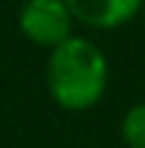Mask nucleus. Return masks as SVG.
Here are the masks:
<instances>
[{
  "label": "nucleus",
  "instance_id": "39448f33",
  "mask_svg": "<svg viewBox=\"0 0 145 148\" xmlns=\"http://www.w3.org/2000/svg\"><path fill=\"white\" fill-rule=\"evenodd\" d=\"M142 21H145V6H142Z\"/></svg>",
  "mask_w": 145,
  "mask_h": 148
},
{
  "label": "nucleus",
  "instance_id": "7ed1b4c3",
  "mask_svg": "<svg viewBox=\"0 0 145 148\" xmlns=\"http://www.w3.org/2000/svg\"><path fill=\"white\" fill-rule=\"evenodd\" d=\"M70 6L76 24L91 30H115L121 24L142 15L145 0H64Z\"/></svg>",
  "mask_w": 145,
  "mask_h": 148
},
{
  "label": "nucleus",
  "instance_id": "f03ea898",
  "mask_svg": "<svg viewBox=\"0 0 145 148\" xmlns=\"http://www.w3.org/2000/svg\"><path fill=\"white\" fill-rule=\"evenodd\" d=\"M72 27H76V18L64 0H24L18 9L21 36L45 51H51L64 39H70L76 33Z\"/></svg>",
  "mask_w": 145,
  "mask_h": 148
},
{
  "label": "nucleus",
  "instance_id": "f257e3e1",
  "mask_svg": "<svg viewBox=\"0 0 145 148\" xmlns=\"http://www.w3.org/2000/svg\"><path fill=\"white\" fill-rule=\"evenodd\" d=\"M45 88L64 112L94 109L109 88V60L103 49L79 33L55 45L45 60Z\"/></svg>",
  "mask_w": 145,
  "mask_h": 148
},
{
  "label": "nucleus",
  "instance_id": "20e7f679",
  "mask_svg": "<svg viewBox=\"0 0 145 148\" xmlns=\"http://www.w3.org/2000/svg\"><path fill=\"white\" fill-rule=\"evenodd\" d=\"M121 139L127 148H145V100L127 109L121 121Z\"/></svg>",
  "mask_w": 145,
  "mask_h": 148
}]
</instances>
